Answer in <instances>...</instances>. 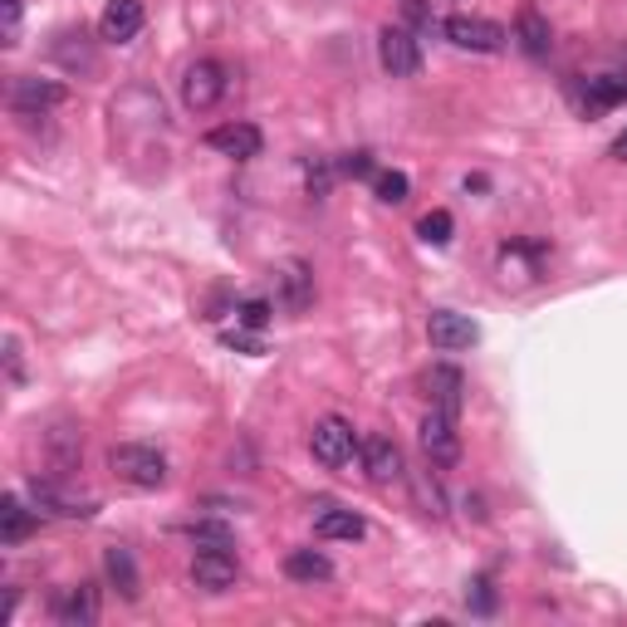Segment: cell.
I'll return each instance as SVG.
<instances>
[{
	"label": "cell",
	"instance_id": "12",
	"mask_svg": "<svg viewBox=\"0 0 627 627\" xmlns=\"http://www.w3.org/2000/svg\"><path fill=\"white\" fill-rule=\"evenodd\" d=\"M49 613H54V623H64V627H94L98 623V593L88 583L59 588L54 603H49Z\"/></svg>",
	"mask_w": 627,
	"mask_h": 627
},
{
	"label": "cell",
	"instance_id": "23",
	"mask_svg": "<svg viewBox=\"0 0 627 627\" xmlns=\"http://www.w3.org/2000/svg\"><path fill=\"white\" fill-rule=\"evenodd\" d=\"M583 103L593 108H613V103H627V78L623 74H598V78H588V88H583Z\"/></svg>",
	"mask_w": 627,
	"mask_h": 627
},
{
	"label": "cell",
	"instance_id": "32",
	"mask_svg": "<svg viewBox=\"0 0 627 627\" xmlns=\"http://www.w3.org/2000/svg\"><path fill=\"white\" fill-rule=\"evenodd\" d=\"M225 348H245V353H260L265 343L255 339V333H225Z\"/></svg>",
	"mask_w": 627,
	"mask_h": 627
},
{
	"label": "cell",
	"instance_id": "24",
	"mask_svg": "<svg viewBox=\"0 0 627 627\" xmlns=\"http://www.w3.org/2000/svg\"><path fill=\"white\" fill-rule=\"evenodd\" d=\"M372 192H378V201L402 206V201H407V192H411V182H407V172H378V176H372Z\"/></svg>",
	"mask_w": 627,
	"mask_h": 627
},
{
	"label": "cell",
	"instance_id": "5",
	"mask_svg": "<svg viewBox=\"0 0 627 627\" xmlns=\"http://www.w3.org/2000/svg\"><path fill=\"white\" fill-rule=\"evenodd\" d=\"M421 451H427L431 466H456L460 460V437H456V417L451 411L431 407L421 417Z\"/></svg>",
	"mask_w": 627,
	"mask_h": 627
},
{
	"label": "cell",
	"instance_id": "20",
	"mask_svg": "<svg viewBox=\"0 0 627 627\" xmlns=\"http://www.w3.org/2000/svg\"><path fill=\"white\" fill-rule=\"evenodd\" d=\"M460 392H466V378H460L456 368H431L427 372V397H431V407H437V411H451V417H456Z\"/></svg>",
	"mask_w": 627,
	"mask_h": 627
},
{
	"label": "cell",
	"instance_id": "26",
	"mask_svg": "<svg viewBox=\"0 0 627 627\" xmlns=\"http://www.w3.org/2000/svg\"><path fill=\"white\" fill-rule=\"evenodd\" d=\"M186 534H192L196 549H231V529L216 525V519H201V525H192Z\"/></svg>",
	"mask_w": 627,
	"mask_h": 627
},
{
	"label": "cell",
	"instance_id": "34",
	"mask_svg": "<svg viewBox=\"0 0 627 627\" xmlns=\"http://www.w3.org/2000/svg\"><path fill=\"white\" fill-rule=\"evenodd\" d=\"M613 157H617V162H627V133H617V143H613Z\"/></svg>",
	"mask_w": 627,
	"mask_h": 627
},
{
	"label": "cell",
	"instance_id": "19",
	"mask_svg": "<svg viewBox=\"0 0 627 627\" xmlns=\"http://www.w3.org/2000/svg\"><path fill=\"white\" fill-rule=\"evenodd\" d=\"M284 578H290V583H304V588L329 583L333 564L319 554V549H294V554H284Z\"/></svg>",
	"mask_w": 627,
	"mask_h": 627
},
{
	"label": "cell",
	"instance_id": "1",
	"mask_svg": "<svg viewBox=\"0 0 627 627\" xmlns=\"http://www.w3.org/2000/svg\"><path fill=\"white\" fill-rule=\"evenodd\" d=\"M108 466L123 485L133 490H157L167 485V456L157 446H143V441H123V446L108 451Z\"/></svg>",
	"mask_w": 627,
	"mask_h": 627
},
{
	"label": "cell",
	"instance_id": "8",
	"mask_svg": "<svg viewBox=\"0 0 627 627\" xmlns=\"http://www.w3.org/2000/svg\"><path fill=\"white\" fill-rule=\"evenodd\" d=\"M69 98V88L64 84H54V78H29V74H20L15 84H10V108L15 113H49V108H59Z\"/></svg>",
	"mask_w": 627,
	"mask_h": 627
},
{
	"label": "cell",
	"instance_id": "4",
	"mask_svg": "<svg viewBox=\"0 0 627 627\" xmlns=\"http://www.w3.org/2000/svg\"><path fill=\"white\" fill-rule=\"evenodd\" d=\"M378 64L388 69L392 78H411L421 69V39L402 25H388L378 35Z\"/></svg>",
	"mask_w": 627,
	"mask_h": 627
},
{
	"label": "cell",
	"instance_id": "28",
	"mask_svg": "<svg viewBox=\"0 0 627 627\" xmlns=\"http://www.w3.org/2000/svg\"><path fill=\"white\" fill-rule=\"evenodd\" d=\"M466 607H476V613H490V607H495V593H490V578H476V583L466 588Z\"/></svg>",
	"mask_w": 627,
	"mask_h": 627
},
{
	"label": "cell",
	"instance_id": "6",
	"mask_svg": "<svg viewBox=\"0 0 627 627\" xmlns=\"http://www.w3.org/2000/svg\"><path fill=\"white\" fill-rule=\"evenodd\" d=\"M221 94H225V69L216 64V59H196V64L182 74V103L196 108V113H201V108H216Z\"/></svg>",
	"mask_w": 627,
	"mask_h": 627
},
{
	"label": "cell",
	"instance_id": "22",
	"mask_svg": "<svg viewBox=\"0 0 627 627\" xmlns=\"http://www.w3.org/2000/svg\"><path fill=\"white\" fill-rule=\"evenodd\" d=\"M103 568H108L113 588L127 598V603H133V598L143 593V588H137V564H133V554H127V549H118V544L108 549V554H103Z\"/></svg>",
	"mask_w": 627,
	"mask_h": 627
},
{
	"label": "cell",
	"instance_id": "27",
	"mask_svg": "<svg viewBox=\"0 0 627 627\" xmlns=\"http://www.w3.org/2000/svg\"><path fill=\"white\" fill-rule=\"evenodd\" d=\"M235 323H241V329H265V323H270V304H265V299H245L241 309H235Z\"/></svg>",
	"mask_w": 627,
	"mask_h": 627
},
{
	"label": "cell",
	"instance_id": "7",
	"mask_svg": "<svg viewBox=\"0 0 627 627\" xmlns=\"http://www.w3.org/2000/svg\"><path fill=\"white\" fill-rule=\"evenodd\" d=\"M29 500H35L39 515H54V519H88L98 509V500H84V495H69L64 485L54 480H29Z\"/></svg>",
	"mask_w": 627,
	"mask_h": 627
},
{
	"label": "cell",
	"instance_id": "10",
	"mask_svg": "<svg viewBox=\"0 0 627 627\" xmlns=\"http://www.w3.org/2000/svg\"><path fill=\"white\" fill-rule=\"evenodd\" d=\"M206 147L221 157H235V162H250V157L265 152V137L255 123H225V127H211V133H206Z\"/></svg>",
	"mask_w": 627,
	"mask_h": 627
},
{
	"label": "cell",
	"instance_id": "9",
	"mask_svg": "<svg viewBox=\"0 0 627 627\" xmlns=\"http://www.w3.org/2000/svg\"><path fill=\"white\" fill-rule=\"evenodd\" d=\"M235 578H241V564L231 549H201L192 558V583L206 593H225V588H235Z\"/></svg>",
	"mask_w": 627,
	"mask_h": 627
},
{
	"label": "cell",
	"instance_id": "17",
	"mask_svg": "<svg viewBox=\"0 0 627 627\" xmlns=\"http://www.w3.org/2000/svg\"><path fill=\"white\" fill-rule=\"evenodd\" d=\"M45 451H49V466H54L59 476H69V470H78V460H84V437H78L69 421H59L45 437Z\"/></svg>",
	"mask_w": 627,
	"mask_h": 627
},
{
	"label": "cell",
	"instance_id": "21",
	"mask_svg": "<svg viewBox=\"0 0 627 627\" xmlns=\"http://www.w3.org/2000/svg\"><path fill=\"white\" fill-rule=\"evenodd\" d=\"M515 39L529 59H544L549 49H554V29H549V20L539 15V10H525V15L515 20Z\"/></svg>",
	"mask_w": 627,
	"mask_h": 627
},
{
	"label": "cell",
	"instance_id": "33",
	"mask_svg": "<svg viewBox=\"0 0 627 627\" xmlns=\"http://www.w3.org/2000/svg\"><path fill=\"white\" fill-rule=\"evenodd\" d=\"M15 35H20V0H5V39L15 45Z\"/></svg>",
	"mask_w": 627,
	"mask_h": 627
},
{
	"label": "cell",
	"instance_id": "18",
	"mask_svg": "<svg viewBox=\"0 0 627 627\" xmlns=\"http://www.w3.org/2000/svg\"><path fill=\"white\" fill-rule=\"evenodd\" d=\"M35 519H39V509H25V500L10 490V495L0 500V539H5V549L25 544L29 529H35Z\"/></svg>",
	"mask_w": 627,
	"mask_h": 627
},
{
	"label": "cell",
	"instance_id": "2",
	"mask_svg": "<svg viewBox=\"0 0 627 627\" xmlns=\"http://www.w3.org/2000/svg\"><path fill=\"white\" fill-rule=\"evenodd\" d=\"M441 35L456 49H470V54H500L509 45V35L485 15H446L441 20Z\"/></svg>",
	"mask_w": 627,
	"mask_h": 627
},
{
	"label": "cell",
	"instance_id": "14",
	"mask_svg": "<svg viewBox=\"0 0 627 627\" xmlns=\"http://www.w3.org/2000/svg\"><path fill=\"white\" fill-rule=\"evenodd\" d=\"M274 284H280V304H284L290 314L309 309V299H314V274H309V265H304V260H284L280 270H274Z\"/></svg>",
	"mask_w": 627,
	"mask_h": 627
},
{
	"label": "cell",
	"instance_id": "13",
	"mask_svg": "<svg viewBox=\"0 0 627 627\" xmlns=\"http://www.w3.org/2000/svg\"><path fill=\"white\" fill-rule=\"evenodd\" d=\"M143 0H108L103 15H98V35L108 39V45H127V39H137V29H143Z\"/></svg>",
	"mask_w": 627,
	"mask_h": 627
},
{
	"label": "cell",
	"instance_id": "16",
	"mask_svg": "<svg viewBox=\"0 0 627 627\" xmlns=\"http://www.w3.org/2000/svg\"><path fill=\"white\" fill-rule=\"evenodd\" d=\"M314 534L319 539H362L368 534V519L343 505H319L314 509Z\"/></svg>",
	"mask_w": 627,
	"mask_h": 627
},
{
	"label": "cell",
	"instance_id": "29",
	"mask_svg": "<svg viewBox=\"0 0 627 627\" xmlns=\"http://www.w3.org/2000/svg\"><path fill=\"white\" fill-rule=\"evenodd\" d=\"M339 172H343V176H372V157H368V152H348V157L339 162Z\"/></svg>",
	"mask_w": 627,
	"mask_h": 627
},
{
	"label": "cell",
	"instance_id": "15",
	"mask_svg": "<svg viewBox=\"0 0 627 627\" xmlns=\"http://www.w3.org/2000/svg\"><path fill=\"white\" fill-rule=\"evenodd\" d=\"M362 470H368V480H378V485L397 480L402 476L397 441H388V437H368V441H362Z\"/></svg>",
	"mask_w": 627,
	"mask_h": 627
},
{
	"label": "cell",
	"instance_id": "3",
	"mask_svg": "<svg viewBox=\"0 0 627 627\" xmlns=\"http://www.w3.org/2000/svg\"><path fill=\"white\" fill-rule=\"evenodd\" d=\"M309 451H314V460H319V466L339 470V466H348L353 451H362V446H358V431H353V421L323 417V421H314V431H309Z\"/></svg>",
	"mask_w": 627,
	"mask_h": 627
},
{
	"label": "cell",
	"instance_id": "30",
	"mask_svg": "<svg viewBox=\"0 0 627 627\" xmlns=\"http://www.w3.org/2000/svg\"><path fill=\"white\" fill-rule=\"evenodd\" d=\"M402 10H407V20L417 29H431V10H427V0H402Z\"/></svg>",
	"mask_w": 627,
	"mask_h": 627
},
{
	"label": "cell",
	"instance_id": "11",
	"mask_svg": "<svg viewBox=\"0 0 627 627\" xmlns=\"http://www.w3.org/2000/svg\"><path fill=\"white\" fill-rule=\"evenodd\" d=\"M427 339H431V348H441V353H460V348H470V343L480 339V329L466 319V314L437 309L427 319Z\"/></svg>",
	"mask_w": 627,
	"mask_h": 627
},
{
	"label": "cell",
	"instance_id": "25",
	"mask_svg": "<svg viewBox=\"0 0 627 627\" xmlns=\"http://www.w3.org/2000/svg\"><path fill=\"white\" fill-rule=\"evenodd\" d=\"M451 231H456V221H451V211H427L417 225V235L427 245H451Z\"/></svg>",
	"mask_w": 627,
	"mask_h": 627
},
{
	"label": "cell",
	"instance_id": "31",
	"mask_svg": "<svg viewBox=\"0 0 627 627\" xmlns=\"http://www.w3.org/2000/svg\"><path fill=\"white\" fill-rule=\"evenodd\" d=\"M5 368H10V382H25V368H20V343L5 339Z\"/></svg>",
	"mask_w": 627,
	"mask_h": 627
}]
</instances>
